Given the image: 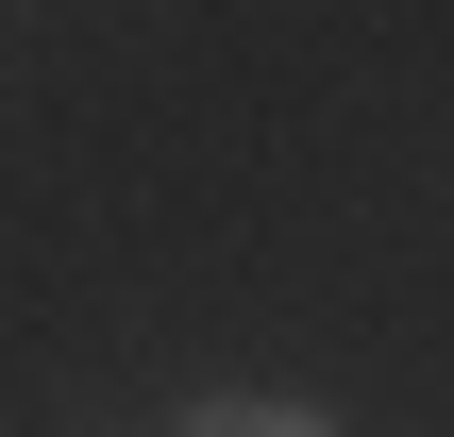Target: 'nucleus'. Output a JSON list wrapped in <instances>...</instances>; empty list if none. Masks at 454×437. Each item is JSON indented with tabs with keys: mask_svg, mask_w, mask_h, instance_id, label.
<instances>
[{
	"mask_svg": "<svg viewBox=\"0 0 454 437\" xmlns=\"http://www.w3.org/2000/svg\"><path fill=\"white\" fill-rule=\"evenodd\" d=\"M185 437H337L320 404H270V387H219V404H185Z\"/></svg>",
	"mask_w": 454,
	"mask_h": 437,
	"instance_id": "f257e3e1",
	"label": "nucleus"
}]
</instances>
